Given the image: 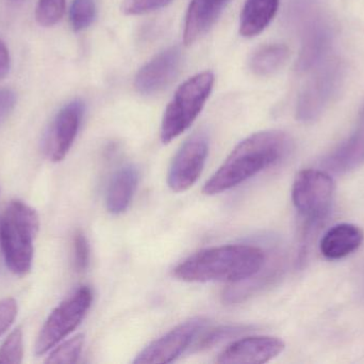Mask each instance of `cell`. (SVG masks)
I'll return each instance as SVG.
<instances>
[{"label": "cell", "mask_w": 364, "mask_h": 364, "mask_svg": "<svg viewBox=\"0 0 364 364\" xmlns=\"http://www.w3.org/2000/svg\"><path fill=\"white\" fill-rule=\"evenodd\" d=\"M250 329V326H243V325L222 326L211 329L203 336L200 341H198L195 348L197 350H208V348H213L214 345H218L220 342L243 335V333H247Z\"/></svg>", "instance_id": "44dd1931"}, {"label": "cell", "mask_w": 364, "mask_h": 364, "mask_svg": "<svg viewBox=\"0 0 364 364\" xmlns=\"http://www.w3.org/2000/svg\"><path fill=\"white\" fill-rule=\"evenodd\" d=\"M215 77L210 71L198 73L184 81L168 103L161 124V141L172 142L183 134L205 107L213 90Z\"/></svg>", "instance_id": "277c9868"}, {"label": "cell", "mask_w": 364, "mask_h": 364, "mask_svg": "<svg viewBox=\"0 0 364 364\" xmlns=\"http://www.w3.org/2000/svg\"><path fill=\"white\" fill-rule=\"evenodd\" d=\"M10 68V56L6 45L0 41V79L6 76Z\"/></svg>", "instance_id": "83f0119b"}, {"label": "cell", "mask_w": 364, "mask_h": 364, "mask_svg": "<svg viewBox=\"0 0 364 364\" xmlns=\"http://www.w3.org/2000/svg\"><path fill=\"white\" fill-rule=\"evenodd\" d=\"M85 115V104L76 100L68 103L55 115L45 140V149L50 160L61 162L73 147Z\"/></svg>", "instance_id": "9c48e42d"}, {"label": "cell", "mask_w": 364, "mask_h": 364, "mask_svg": "<svg viewBox=\"0 0 364 364\" xmlns=\"http://www.w3.org/2000/svg\"><path fill=\"white\" fill-rule=\"evenodd\" d=\"M74 263L77 271H85L90 263V246L87 237L81 231L74 236Z\"/></svg>", "instance_id": "d4e9b609"}, {"label": "cell", "mask_w": 364, "mask_h": 364, "mask_svg": "<svg viewBox=\"0 0 364 364\" xmlns=\"http://www.w3.org/2000/svg\"><path fill=\"white\" fill-rule=\"evenodd\" d=\"M209 154L205 132L191 136L174 156L168 172V185L174 192H184L198 181Z\"/></svg>", "instance_id": "52a82bcc"}, {"label": "cell", "mask_w": 364, "mask_h": 364, "mask_svg": "<svg viewBox=\"0 0 364 364\" xmlns=\"http://www.w3.org/2000/svg\"><path fill=\"white\" fill-rule=\"evenodd\" d=\"M40 227L38 216L21 201H12L0 222V246L6 266L15 275L31 269L33 241Z\"/></svg>", "instance_id": "3957f363"}, {"label": "cell", "mask_w": 364, "mask_h": 364, "mask_svg": "<svg viewBox=\"0 0 364 364\" xmlns=\"http://www.w3.org/2000/svg\"><path fill=\"white\" fill-rule=\"evenodd\" d=\"M85 337L78 335L58 346L49 355L46 363H76L82 352Z\"/></svg>", "instance_id": "ffe728a7"}, {"label": "cell", "mask_w": 364, "mask_h": 364, "mask_svg": "<svg viewBox=\"0 0 364 364\" xmlns=\"http://www.w3.org/2000/svg\"><path fill=\"white\" fill-rule=\"evenodd\" d=\"M93 303V292L89 286H80L68 299L60 303L47 318L36 343L38 356L53 350L70 336L87 316Z\"/></svg>", "instance_id": "8992f818"}, {"label": "cell", "mask_w": 364, "mask_h": 364, "mask_svg": "<svg viewBox=\"0 0 364 364\" xmlns=\"http://www.w3.org/2000/svg\"><path fill=\"white\" fill-rule=\"evenodd\" d=\"M267 263V254L257 246H218L188 256L173 269V276L181 281L195 284H237L258 276Z\"/></svg>", "instance_id": "7a4b0ae2"}, {"label": "cell", "mask_w": 364, "mask_h": 364, "mask_svg": "<svg viewBox=\"0 0 364 364\" xmlns=\"http://www.w3.org/2000/svg\"><path fill=\"white\" fill-rule=\"evenodd\" d=\"M336 185L328 172L318 169L299 171L292 187V201L305 220L304 239L328 217L335 198Z\"/></svg>", "instance_id": "5b68a950"}, {"label": "cell", "mask_w": 364, "mask_h": 364, "mask_svg": "<svg viewBox=\"0 0 364 364\" xmlns=\"http://www.w3.org/2000/svg\"><path fill=\"white\" fill-rule=\"evenodd\" d=\"M311 44H314V41H312ZM314 48L318 49V44H314ZM310 51H311V53L314 51V46H312V45L310 46Z\"/></svg>", "instance_id": "f1b7e54d"}, {"label": "cell", "mask_w": 364, "mask_h": 364, "mask_svg": "<svg viewBox=\"0 0 364 364\" xmlns=\"http://www.w3.org/2000/svg\"><path fill=\"white\" fill-rule=\"evenodd\" d=\"M181 58L178 46L170 47L156 55L136 74L134 88L138 93L154 95L168 87L178 74Z\"/></svg>", "instance_id": "30bf717a"}, {"label": "cell", "mask_w": 364, "mask_h": 364, "mask_svg": "<svg viewBox=\"0 0 364 364\" xmlns=\"http://www.w3.org/2000/svg\"><path fill=\"white\" fill-rule=\"evenodd\" d=\"M139 171L134 165L119 168L111 177L106 192V207L112 215L127 211L138 189Z\"/></svg>", "instance_id": "9a60e30c"}, {"label": "cell", "mask_w": 364, "mask_h": 364, "mask_svg": "<svg viewBox=\"0 0 364 364\" xmlns=\"http://www.w3.org/2000/svg\"><path fill=\"white\" fill-rule=\"evenodd\" d=\"M23 356V331L16 328L9 335L0 348V363H21Z\"/></svg>", "instance_id": "603a6c76"}, {"label": "cell", "mask_w": 364, "mask_h": 364, "mask_svg": "<svg viewBox=\"0 0 364 364\" xmlns=\"http://www.w3.org/2000/svg\"><path fill=\"white\" fill-rule=\"evenodd\" d=\"M16 95L10 89H0V123L8 117L14 108Z\"/></svg>", "instance_id": "4316f807"}, {"label": "cell", "mask_w": 364, "mask_h": 364, "mask_svg": "<svg viewBox=\"0 0 364 364\" xmlns=\"http://www.w3.org/2000/svg\"><path fill=\"white\" fill-rule=\"evenodd\" d=\"M364 162V109L361 113L358 125L352 135L333 150L323 165L328 171L333 173L350 172L358 168Z\"/></svg>", "instance_id": "5bb4252c"}, {"label": "cell", "mask_w": 364, "mask_h": 364, "mask_svg": "<svg viewBox=\"0 0 364 364\" xmlns=\"http://www.w3.org/2000/svg\"><path fill=\"white\" fill-rule=\"evenodd\" d=\"M173 0H123L122 11L127 15H142L164 8Z\"/></svg>", "instance_id": "cb8c5ba5"}, {"label": "cell", "mask_w": 364, "mask_h": 364, "mask_svg": "<svg viewBox=\"0 0 364 364\" xmlns=\"http://www.w3.org/2000/svg\"><path fill=\"white\" fill-rule=\"evenodd\" d=\"M363 241V232L358 226L339 224L325 233L320 249L328 260H340L358 250Z\"/></svg>", "instance_id": "2e32d148"}, {"label": "cell", "mask_w": 364, "mask_h": 364, "mask_svg": "<svg viewBox=\"0 0 364 364\" xmlns=\"http://www.w3.org/2000/svg\"><path fill=\"white\" fill-rule=\"evenodd\" d=\"M340 78L341 66L339 62H329L318 70V74L310 81L299 100L297 109L299 119L304 122L316 120L337 90Z\"/></svg>", "instance_id": "8fae6325"}, {"label": "cell", "mask_w": 364, "mask_h": 364, "mask_svg": "<svg viewBox=\"0 0 364 364\" xmlns=\"http://www.w3.org/2000/svg\"><path fill=\"white\" fill-rule=\"evenodd\" d=\"M279 0H246L240 16V33L244 38L260 34L275 17Z\"/></svg>", "instance_id": "e0dca14e"}, {"label": "cell", "mask_w": 364, "mask_h": 364, "mask_svg": "<svg viewBox=\"0 0 364 364\" xmlns=\"http://www.w3.org/2000/svg\"><path fill=\"white\" fill-rule=\"evenodd\" d=\"M205 326V320L195 318L181 323L149 344L134 359L136 364L172 363L191 348Z\"/></svg>", "instance_id": "ba28073f"}, {"label": "cell", "mask_w": 364, "mask_h": 364, "mask_svg": "<svg viewBox=\"0 0 364 364\" xmlns=\"http://www.w3.org/2000/svg\"><path fill=\"white\" fill-rule=\"evenodd\" d=\"M286 344L282 340L269 336H252L231 342L218 355L216 363L222 364H261L277 358Z\"/></svg>", "instance_id": "7c38bea8"}, {"label": "cell", "mask_w": 364, "mask_h": 364, "mask_svg": "<svg viewBox=\"0 0 364 364\" xmlns=\"http://www.w3.org/2000/svg\"><path fill=\"white\" fill-rule=\"evenodd\" d=\"M291 147L290 137L280 130L250 135L232 150L222 166L208 180L203 188V194L215 196L245 183L261 171L282 162Z\"/></svg>", "instance_id": "6da1fadb"}, {"label": "cell", "mask_w": 364, "mask_h": 364, "mask_svg": "<svg viewBox=\"0 0 364 364\" xmlns=\"http://www.w3.org/2000/svg\"><path fill=\"white\" fill-rule=\"evenodd\" d=\"M229 0H191L184 21L183 43L196 42L214 25Z\"/></svg>", "instance_id": "4fadbf2b"}, {"label": "cell", "mask_w": 364, "mask_h": 364, "mask_svg": "<svg viewBox=\"0 0 364 364\" xmlns=\"http://www.w3.org/2000/svg\"><path fill=\"white\" fill-rule=\"evenodd\" d=\"M17 316V303L14 299L0 301V337L10 328Z\"/></svg>", "instance_id": "484cf974"}, {"label": "cell", "mask_w": 364, "mask_h": 364, "mask_svg": "<svg viewBox=\"0 0 364 364\" xmlns=\"http://www.w3.org/2000/svg\"><path fill=\"white\" fill-rule=\"evenodd\" d=\"M65 10V0H38L36 19L41 26L50 27L62 19Z\"/></svg>", "instance_id": "7402d4cb"}, {"label": "cell", "mask_w": 364, "mask_h": 364, "mask_svg": "<svg viewBox=\"0 0 364 364\" xmlns=\"http://www.w3.org/2000/svg\"><path fill=\"white\" fill-rule=\"evenodd\" d=\"M290 51L284 44H267L259 47L250 60V68L258 76H269L288 61Z\"/></svg>", "instance_id": "ac0fdd59"}, {"label": "cell", "mask_w": 364, "mask_h": 364, "mask_svg": "<svg viewBox=\"0 0 364 364\" xmlns=\"http://www.w3.org/2000/svg\"><path fill=\"white\" fill-rule=\"evenodd\" d=\"M95 0H73L70 9V21L75 31H82L95 21Z\"/></svg>", "instance_id": "d6986e66"}]
</instances>
